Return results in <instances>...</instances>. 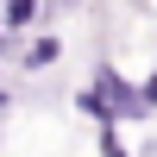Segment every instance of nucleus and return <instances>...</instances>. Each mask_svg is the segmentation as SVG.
<instances>
[{"mask_svg":"<svg viewBox=\"0 0 157 157\" xmlns=\"http://www.w3.org/2000/svg\"><path fill=\"white\" fill-rule=\"evenodd\" d=\"M38 13H44V0H6V6H0V32H6V38H25Z\"/></svg>","mask_w":157,"mask_h":157,"instance_id":"nucleus-2","label":"nucleus"},{"mask_svg":"<svg viewBox=\"0 0 157 157\" xmlns=\"http://www.w3.org/2000/svg\"><path fill=\"white\" fill-rule=\"evenodd\" d=\"M75 107H82L94 126L145 120V107H138V82L120 69V63H94V82H88V88H75Z\"/></svg>","mask_w":157,"mask_h":157,"instance_id":"nucleus-1","label":"nucleus"},{"mask_svg":"<svg viewBox=\"0 0 157 157\" xmlns=\"http://www.w3.org/2000/svg\"><path fill=\"white\" fill-rule=\"evenodd\" d=\"M94 138H101V157H138V151H132V145L120 138V126H101Z\"/></svg>","mask_w":157,"mask_h":157,"instance_id":"nucleus-4","label":"nucleus"},{"mask_svg":"<svg viewBox=\"0 0 157 157\" xmlns=\"http://www.w3.org/2000/svg\"><path fill=\"white\" fill-rule=\"evenodd\" d=\"M57 57H63V38H50V32L25 44V69H50V63H57Z\"/></svg>","mask_w":157,"mask_h":157,"instance_id":"nucleus-3","label":"nucleus"}]
</instances>
